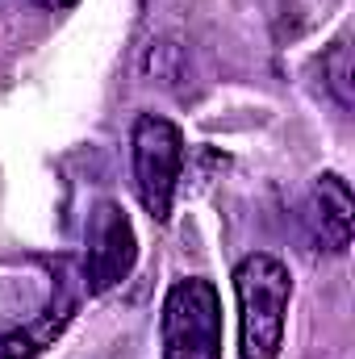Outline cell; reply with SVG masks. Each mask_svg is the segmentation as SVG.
<instances>
[{
  "mask_svg": "<svg viewBox=\"0 0 355 359\" xmlns=\"http://www.w3.org/2000/svg\"><path fill=\"white\" fill-rule=\"evenodd\" d=\"M239 297V351L243 359H276L284 343V313L293 297V276L276 255H247L234 268Z\"/></svg>",
  "mask_w": 355,
  "mask_h": 359,
  "instance_id": "6da1fadb",
  "label": "cell"
},
{
  "mask_svg": "<svg viewBox=\"0 0 355 359\" xmlns=\"http://www.w3.org/2000/svg\"><path fill=\"white\" fill-rule=\"evenodd\" d=\"M130 159H134V184H138L142 209L155 222H168L184 180V134L168 117L142 113L130 134Z\"/></svg>",
  "mask_w": 355,
  "mask_h": 359,
  "instance_id": "7a4b0ae2",
  "label": "cell"
},
{
  "mask_svg": "<svg viewBox=\"0 0 355 359\" xmlns=\"http://www.w3.org/2000/svg\"><path fill=\"white\" fill-rule=\"evenodd\" d=\"M163 359H222V297L209 280H176L163 301Z\"/></svg>",
  "mask_w": 355,
  "mask_h": 359,
  "instance_id": "3957f363",
  "label": "cell"
},
{
  "mask_svg": "<svg viewBox=\"0 0 355 359\" xmlns=\"http://www.w3.org/2000/svg\"><path fill=\"white\" fill-rule=\"evenodd\" d=\"M138 259V238L130 213L117 201H100L88 217V247H84V288L109 292L117 288Z\"/></svg>",
  "mask_w": 355,
  "mask_h": 359,
  "instance_id": "277c9868",
  "label": "cell"
},
{
  "mask_svg": "<svg viewBox=\"0 0 355 359\" xmlns=\"http://www.w3.org/2000/svg\"><path fill=\"white\" fill-rule=\"evenodd\" d=\"M314 217L322 230V243L330 251H347L351 247V226H355V196L347 188V180L339 172H322L314 184Z\"/></svg>",
  "mask_w": 355,
  "mask_h": 359,
  "instance_id": "5b68a950",
  "label": "cell"
},
{
  "mask_svg": "<svg viewBox=\"0 0 355 359\" xmlns=\"http://www.w3.org/2000/svg\"><path fill=\"white\" fill-rule=\"evenodd\" d=\"M72 309H76V301H51L25 330H8V334H0V359H34L42 355L59 334H63V326L72 322Z\"/></svg>",
  "mask_w": 355,
  "mask_h": 359,
  "instance_id": "8992f818",
  "label": "cell"
},
{
  "mask_svg": "<svg viewBox=\"0 0 355 359\" xmlns=\"http://www.w3.org/2000/svg\"><path fill=\"white\" fill-rule=\"evenodd\" d=\"M322 72H326V84L335 92V100L343 109L355 104V88H351V46L347 42H335V50L322 59Z\"/></svg>",
  "mask_w": 355,
  "mask_h": 359,
  "instance_id": "52a82bcc",
  "label": "cell"
},
{
  "mask_svg": "<svg viewBox=\"0 0 355 359\" xmlns=\"http://www.w3.org/2000/svg\"><path fill=\"white\" fill-rule=\"evenodd\" d=\"M29 4H38V8H72L80 0H29Z\"/></svg>",
  "mask_w": 355,
  "mask_h": 359,
  "instance_id": "ba28073f",
  "label": "cell"
}]
</instances>
